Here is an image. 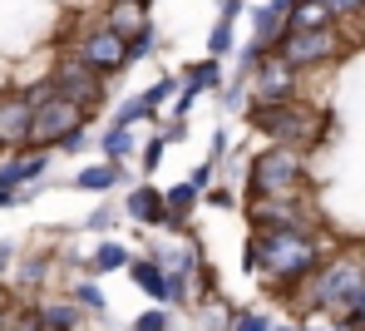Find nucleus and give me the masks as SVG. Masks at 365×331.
<instances>
[{
  "instance_id": "8",
  "label": "nucleus",
  "mask_w": 365,
  "mask_h": 331,
  "mask_svg": "<svg viewBox=\"0 0 365 331\" xmlns=\"http://www.w3.org/2000/svg\"><path fill=\"white\" fill-rule=\"evenodd\" d=\"M292 89H297V69L287 65L282 55H267L262 65L252 69V94H257L252 104H292L297 99Z\"/></svg>"
},
{
  "instance_id": "30",
  "label": "nucleus",
  "mask_w": 365,
  "mask_h": 331,
  "mask_svg": "<svg viewBox=\"0 0 365 331\" xmlns=\"http://www.w3.org/2000/svg\"><path fill=\"white\" fill-rule=\"evenodd\" d=\"M187 183H192V188H207V183H212V163H197V168H192V178H187Z\"/></svg>"
},
{
  "instance_id": "26",
  "label": "nucleus",
  "mask_w": 365,
  "mask_h": 331,
  "mask_svg": "<svg viewBox=\"0 0 365 331\" xmlns=\"http://www.w3.org/2000/svg\"><path fill=\"white\" fill-rule=\"evenodd\" d=\"M173 89H178V79H168V74H163V79H158V84H153V89H148V94H143V99H148V104H153V109H158V104H163V99H168V94H173Z\"/></svg>"
},
{
  "instance_id": "24",
  "label": "nucleus",
  "mask_w": 365,
  "mask_h": 331,
  "mask_svg": "<svg viewBox=\"0 0 365 331\" xmlns=\"http://www.w3.org/2000/svg\"><path fill=\"white\" fill-rule=\"evenodd\" d=\"M133 331H168V312H163V307H153V312H143V317L133 322Z\"/></svg>"
},
{
  "instance_id": "9",
  "label": "nucleus",
  "mask_w": 365,
  "mask_h": 331,
  "mask_svg": "<svg viewBox=\"0 0 365 331\" xmlns=\"http://www.w3.org/2000/svg\"><path fill=\"white\" fill-rule=\"evenodd\" d=\"M79 60L89 69H99V74H114V69H123L128 65V45H123L119 35L104 25V30H94V35H84L79 40V50H74Z\"/></svg>"
},
{
  "instance_id": "7",
  "label": "nucleus",
  "mask_w": 365,
  "mask_h": 331,
  "mask_svg": "<svg viewBox=\"0 0 365 331\" xmlns=\"http://www.w3.org/2000/svg\"><path fill=\"white\" fill-rule=\"evenodd\" d=\"M74 129H84V109L79 104H69V99H45L40 109H35V133H30V143H64Z\"/></svg>"
},
{
  "instance_id": "22",
  "label": "nucleus",
  "mask_w": 365,
  "mask_h": 331,
  "mask_svg": "<svg viewBox=\"0 0 365 331\" xmlns=\"http://www.w3.org/2000/svg\"><path fill=\"white\" fill-rule=\"evenodd\" d=\"M148 114H153L148 99H128V104L119 109V124H114V129H128V124H138V119H148Z\"/></svg>"
},
{
  "instance_id": "29",
  "label": "nucleus",
  "mask_w": 365,
  "mask_h": 331,
  "mask_svg": "<svg viewBox=\"0 0 365 331\" xmlns=\"http://www.w3.org/2000/svg\"><path fill=\"white\" fill-rule=\"evenodd\" d=\"M158 158H163V133H158V138H153V143H148V148H143V168H153V163H158Z\"/></svg>"
},
{
  "instance_id": "12",
  "label": "nucleus",
  "mask_w": 365,
  "mask_h": 331,
  "mask_svg": "<svg viewBox=\"0 0 365 331\" xmlns=\"http://www.w3.org/2000/svg\"><path fill=\"white\" fill-rule=\"evenodd\" d=\"M123 208H128V218H133V223H143V228L168 223V203H163V193H158V188H133Z\"/></svg>"
},
{
  "instance_id": "2",
  "label": "nucleus",
  "mask_w": 365,
  "mask_h": 331,
  "mask_svg": "<svg viewBox=\"0 0 365 331\" xmlns=\"http://www.w3.org/2000/svg\"><path fill=\"white\" fill-rule=\"evenodd\" d=\"M247 119L267 133L277 148H292V153H306L311 143H321V114L311 104H252Z\"/></svg>"
},
{
  "instance_id": "3",
  "label": "nucleus",
  "mask_w": 365,
  "mask_h": 331,
  "mask_svg": "<svg viewBox=\"0 0 365 331\" xmlns=\"http://www.w3.org/2000/svg\"><path fill=\"white\" fill-rule=\"evenodd\" d=\"M365 292V253H341V258H331V263L321 267L316 277H311V307H321V312H351L356 302H361Z\"/></svg>"
},
{
  "instance_id": "31",
  "label": "nucleus",
  "mask_w": 365,
  "mask_h": 331,
  "mask_svg": "<svg viewBox=\"0 0 365 331\" xmlns=\"http://www.w3.org/2000/svg\"><path fill=\"white\" fill-rule=\"evenodd\" d=\"M84 143H89V138H84V129H74V133H69V138H64V143H60V148H69V153H79Z\"/></svg>"
},
{
  "instance_id": "34",
  "label": "nucleus",
  "mask_w": 365,
  "mask_h": 331,
  "mask_svg": "<svg viewBox=\"0 0 365 331\" xmlns=\"http://www.w3.org/2000/svg\"><path fill=\"white\" fill-rule=\"evenodd\" d=\"M10 203H15V193H5V188H0V208H10Z\"/></svg>"
},
{
  "instance_id": "17",
  "label": "nucleus",
  "mask_w": 365,
  "mask_h": 331,
  "mask_svg": "<svg viewBox=\"0 0 365 331\" xmlns=\"http://www.w3.org/2000/svg\"><path fill=\"white\" fill-rule=\"evenodd\" d=\"M168 223H182V218H187V208H192V203H197V188H192V183H178V188H168Z\"/></svg>"
},
{
  "instance_id": "32",
  "label": "nucleus",
  "mask_w": 365,
  "mask_h": 331,
  "mask_svg": "<svg viewBox=\"0 0 365 331\" xmlns=\"http://www.w3.org/2000/svg\"><path fill=\"white\" fill-rule=\"evenodd\" d=\"M237 10H242V0H222V20H237Z\"/></svg>"
},
{
  "instance_id": "15",
  "label": "nucleus",
  "mask_w": 365,
  "mask_h": 331,
  "mask_svg": "<svg viewBox=\"0 0 365 331\" xmlns=\"http://www.w3.org/2000/svg\"><path fill=\"white\" fill-rule=\"evenodd\" d=\"M217 79H222V74H217V60H202V65H192V69H187V89L178 94V109H187V104H192L202 89H217Z\"/></svg>"
},
{
  "instance_id": "19",
  "label": "nucleus",
  "mask_w": 365,
  "mask_h": 331,
  "mask_svg": "<svg viewBox=\"0 0 365 331\" xmlns=\"http://www.w3.org/2000/svg\"><path fill=\"white\" fill-rule=\"evenodd\" d=\"M104 153H109V163L128 158V153H133V133H128V129H109V133H104Z\"/></svg>"
},
{
  "instance_id": "23",
  "label": "nucleus",
  "mask_w": 365,
  "mask_h": 331,
  "mask_svg": "<svg viewBox=\"0 0 365 331\" xmlns=\"http://www.w3.org/2000/svg\"><path fill=\"white\" fill-rule=\"evenodd\" d=\"M74 302L89 307V312H104V292H99L94 282H79V287H74Z\"/></svg>"
},
{
  "instance_id": "16",
  "label": "nucleus",
  "mask_w": 365,
  "mask_h": 331,
  "mask_svg": "<svg viewBox=\"0 0 365 331\" xmlns=\"http://www.w3.org/2000/svg\"><path fill=\"white\" fill-rule=\"evenodd\" d=\"M119 178H123L119 163H99V168H84L74 183H79V188H89V193H104V188H114Z\"/></svg>"
},
{
  "instance_id": "4",
  "label": "nucleus",
  "mask_w": 365,
  "mask_h": 331,
  "mask_svg": "<svg viewBox=\"0 0 365 331\" xmlns=\"http://www.w3.org/2000/svg\"><path fill=\"white\" fill-rule=\"evenodd\" d=\"M306 183V168H302V153L292 148H267L252 158V173H247V193L252 203H277V198H297Z\"/></svg>"
},
{
  "instance_id": "21",
  "label": "nucleus",
  "mask_w": 365,
  "mask_h": 331,
  "mask_svg": "<svg viewBox=\"0 0 365 331\" xmlns=\"http://www.w3.org/2000/svg\"><path fill=\"white\" fill-rule=\"evenodd\" d=\"M227 50H232V20H217L212 35H207V55L217 60V55H227Z\"/></svg>"
},
{
  "instance_id": "35",
  "label": "nucleus",
  "mask_w": 365,
  "mask_h": 331,
  "mask_svg": "<svg viewBox=\"0 0 365 331\" xmlns=\"http://www.w3.org/2000/svg\"><path fill=\"white\" fill-rule=\"evenodd\" d=\"M5 263H10V248H0V272H5Z\"/></svg>"
},
{
  "instance_id": "25",
  "label": "nucleus",
  "mask_w": 365,
  "mask_h": 331,
  "mask_svg": "<svg viewBox=\"0 0 365 331\" xmlns=\"http://www.w3.org/2000/svg\"><path fill=\"white\" fill-rule=\"evenodd\" d=\"M326 10H331V20H351L365 10V0H326Z\"/></svg>"
},
{
  "instance_id": "1",
  "label": "nucleus",
  "mask_w": 365,
  "mask_h": 331,
  "mask_svg": "<svg viewBox=\"0 0 365 331\" xmlns=\"http://www.w3.org/2000/svg\"><path fill=\"white\" fill-rule=\"evenodd\" d=\"M247 272H262L272 282V292H292V282L302 277H316L321 272V243L311 233H297V228H257L252 243L242 253Z\"/></svg>"
},
{
  "instance_id": "27",
  "label": "nucleus",
  "mask_w": 365,
  "mask_h": 331,
  "mask_svg": "<svg viewBox=\"0 0 365 331\" xmlns=\"http://www.w3.org/2000/svg\"><path fill=\"white\" fill-rule=\"evenodd\" d=\"M232 331H267V322H262L257 312H237V317H232Z\"/></svg>"
},
{
  "instance_id": "20",
  "label": "nucleus",
  "mask_w": 365,
  "mask_h": 331,
  "mask_svg": "<svg viewBox=\"0 0 365 331\" xmlns=\"http://www.w3.org/2000/svg\"><path fill=\"white\" fill-rule=\"evenodd\" d=\"M74 322H79L74 307H45V312H40V327H50V331H69Z\"/></svg>"
},
{
  "instance_id": "14",
  "label": "nucleus",
  "mask_w": 365,
  "mask_h": 331,
  "mask_svg": "<svg viewBox=\"0 0 365 331\" xmlns=\"http://www.w3.org/2000/svg\"><path fill=\"white\" fill-rule=\"evenodd\" d=\"M336 20H331V10H326V0H297V10H292V25H287V35H297V30H331Z\"/></svg>"
},
{
  "instance_id": "5",
  "label": "nucleus",
  "mask_w": 365,
  "mask_h": 331,
  "mask_svg": "<svg viewBox=\"0 0 365 331\" xmlns=\"http://www.w3.org/2000/svg\"><path fill=\"white\" fill-rule=\"evenodd\" d=\"M55 94L69 99V104H79V109L89 114V109H99V104H104V74H99V69H89L79 55H69V60L55 69Z\"/></svg>"
},
{
  "instance_id": "6",
  "label": "nucleus",
  "mask_w": 365,
  "mask_h": 331,
  "mask_svg": "<svg viewBox=\"0 0 365 331\" xmlns=\"http://www.w3.org/2000/svg\"><path fill=\"white\" fill-rule=\"evenodd\" d=\"M341 50V35H336V25L331 30H297V35H282V45L272 50V55H282L292 69H311L321 65V60H331Z\"/></svg>"
},
{
  "instance_id": "13",
  "label": "nucleus",
  "mask_w": 365,
  "mask_h": 331,
  "mask_svg": "<svg viewBox=\"0 0 365 331\" xmlns=\"http://www.w3.org/2000/svg\"><path fill=\"white\" fill-rule=\"evenodd\" d=\"M109 30L119 35L123 45H133L138 35H148V20H143V5H138V0H123V5H114V15H109Z\"/></svg>"
},
{
  "instance_id": "18",
  "label": "nucleus",
  "mask_w": 365,
  "mask_h": 331,
  "mask_svg": "<svg viewBox=\"0 0 365 331\" xmlns=\"http://www.w3.org/2000/svg\"><path fill=\"white\" fill-rule=\"evenodd\" d=\"M89 267H94V272H119V267H128V248H123V243H104Z\"/></svg>"
},
{
  "instance_id": "11",
  "label": "nucleus",
  "mask_w": 365,
  "mask_h": 331,
  "mask_svg": "<svg viewBox=\"0 0 365 331\" xmlns=\"http://www.w3.org/2000/svg\"><path fill=\"white\" fill-rule=\"evenodd\" d=\"M45 168H50V153H45V148H40V153H25V158H10V163L0 168V188H5V193H15L20 183L45 178Z\"/></svg>"
},
{
  "instance_id": "33",
  "label": "nucleus",
  "mask_w": 365,
  "mask_h": 331,
  "mask_svg": "<svg viewBox=\"0 0 365 331\" xmlns=\"http://www.w3.org/2000/svg\"><path fill=\"white\" fill-rule=\"evenodd\" d=\"M5 331H40V317L35 322H20V327H5Z\"/></svg>"
},
{
  "instance_id": "28",
  "label": "nucleus",
  "mask_w": 365,
  "mask_h": 331,
  "mask_svg": "<svg viewBox=\"0 0 365 331\" xmlns=\"http://www.w3.org/2000/svg\"><path fill=\"white\" fill-rule=\"evenodd\" d=\"M148 50H153V30H148V35H138V40L128 45V60H143Z\"/></svg>"
},
{
  "instance_id": "10",
  "label": "nucleus",
  "mask_w": 365,
  "mask_h": 331,
  "mask_svg": "<svg viewBox=\"0 0 365 331\" xmlns=\"http://www.w3.org/2000/svg\"><path fill=\"white\" fill-rule=\"evenodd\" d=\"M35 133V104L30 94H0V148H20Z\"/></svg>"
}]
</instances>
